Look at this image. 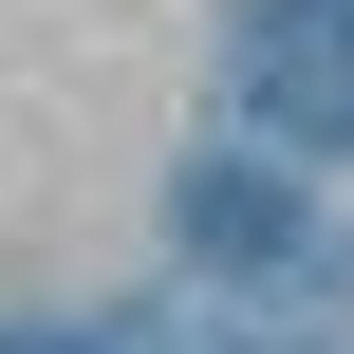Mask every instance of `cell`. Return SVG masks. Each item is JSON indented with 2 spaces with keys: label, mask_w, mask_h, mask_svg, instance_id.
Returning a JSON list of instances; mask_svg holds the SVG:
<instances>
[{
  "label": "cell",
  "mask_w": 354,
  "mask_h": 354,
  "mask_svg": "<svg viewBox=\"0 0 354 354\" xmlns=\"http://www.w3.org/2000/svg\"><path fill=\"white\" fill-rule=\"evenodd\" d=\"M168 224H187V243H205L224 280H261V261H299V187H280V168H243V149H205V168L168 187Z\"/></svg>",
  "instance_id": "obj_1"
},
{
  "label": "cell",
  "mask_w": 354,
  "mask_h": 354,
  "mask_svg": "<svg viewBox=\"0 0 354 354\" xmlns=\"http://www.w3.org/2000/svg\"><path fill=\"white\" fill-rule=\"evenodd\" d=\"M261 56L299 75V131H354V0H280Z\"/></svg>",
  "instance_id": "obj_2"
}]
</instances>
